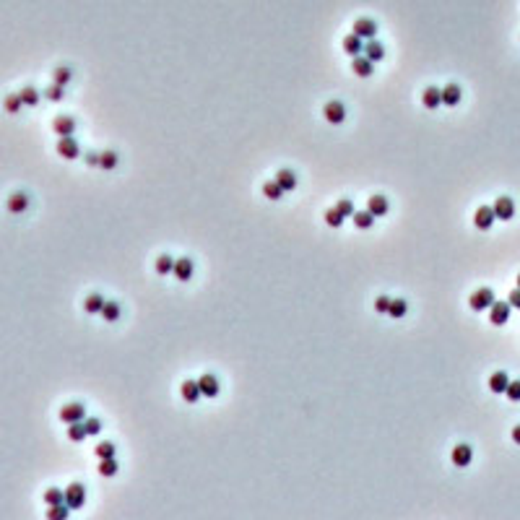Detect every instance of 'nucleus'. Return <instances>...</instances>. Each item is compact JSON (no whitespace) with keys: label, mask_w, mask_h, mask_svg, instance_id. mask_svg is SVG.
<instances>
[{"label":"nucleus","mask_w":520,"mask_h":520,"mask_svg":"<svg viewBox=\"0 0 520 520\" xmlns=\"http://www.w3.org/2000/svg\"><path fill=\"white\" fill-rule=\"evenodd\" d=\"M84 499H86V489L84 484H70L65 489V505L70 510H78V507H84Z\"/></svg>","instance_id":"1"},{"label":"nucleus","mask_w":520,"mask_h":520,"mask_svg":"<svg viewBox=\"0 0 520 520\" xmlns=\"http://www.w3.org/2000/svg\"><path fill=\"white\" fill-rule=\"evenodd\" d=\"M494 219H497L494 206H482V208H476V214H473V224H476V229H492Z\"/></svg>","instance_id":"2"},{"label":"nucleus","mask_w":520,"mask_h":520,"mask_svg":"<svg viewBox=\"0 0 520 520\" xmlns=\"http://www.w3.org/2000/svg\"><path fill=\"white\" fill-rule=\"evenodd\" d=\"M325 120H328L331 125H341L343 120H346V107H343V102H338V99L328 102V104H325Z\"/></svg>","instance_id":"3"},{"label":"nucleus","mask_w":520,"mask_h":520,"mask_svg":"<svg viewBox=\"0 0 520 520\" xmlns=\"http://www.w3.org/2000/svg\"><path fill=\"white\" fill-rule=\"evenodd\" d=\"M494 304V292L492 289H476L473 292V297H471V307L473 310H489Z\"/></svg>","instance_id":"4"},{"label":"nucleus","mask_w":520,"mask_h":520,"mask_svg":"<svg viewBox=\"0 0 520 520\" xmlns=\"http://www.w3.org/2000/svg\"><path fill=\"white\" fill-rule=\"evenodd\" d=\"M60 419H63L65 424H75V421H84V419H86V411H84L81 403H68V406L60 409Z\"/></svg>","instance_id":"5"},{"label":"nucleus","mask_w":520,"mask_h":520,"mask_svg":"<svg viewBox=\"0 0 520 520\" xmlns=\"http://www.w3.org/2000/svg\"><path fill=\"white\" fill-rule=\"evenodd\" d=\"M510 302H494L492 307H489V320L494 325H505L507 320H510Z\"/></svg>","instance_id":"6"},{"label":"nucleus","mask_w":520,"mask_h":520,"mask_svg":"<svg viewBox=\"0 0 520 520\" xmlns=\"http://www.w3.org/2000/svg\"><path fill=\"white\" fill-rule=\"evenodd\" d=\"M354 34L356 36H362V39H375V34H377V24L372 21V18H356L354 21Z\"/></svg>","instance_id":"7"},{"label":"nucleus","mask_w":520,"mask_h":520,"mask_svg":"<svg viewBox=\"0 0 520 520\" xmlns=\"http://www.w3.org/2000/svg\"><path fill=\"white\" fill-rule=\"evenodd\" d=\"M57 153H60L63 159H75L78 153H81V148H78V143H75L73 136H63V138L57 141Z\"/></svg>","instance_id":"8"},{"label":"nucleus","mask_w":520,"mask_h":520,"mask_svg":"<svg viewBox=\"0 0 520 520\" xmlns=\"http://www.w3.org/2000/svg\"><path fill=\"white\" fill-rule=\"evenodd\" d=\"M494 214H497V219L510 221V219L515 216V203H512V198H507V195L497 198V203H494Z\"/></svg>","instance_id":"9"},{"label":"nucleus","mask_w":520,"mask_h":520,"mask_svg":"<svg viewBox=\"0 0 520 520\" xmlns=\"http://www.w3.org/2000/svg\"><path fill=\"white\" fill-rule=\"evenodd\" d=\"M450 458H453V463H455L458 468H463V466H468V463L473 460V450H471V445L460 442V445H455V448H453Z\"/></svg>","instance_id":"10"},{"label":"nucleus","mask_w":520,"mask_h":520,"mask_svg":"<svg viewBox=\"0 0 520 520\" xmlns=\"http://www.w3.org/2000/svg\"><path fill=\"white\" fill-rule=\"evenodd\" d=\"M343 50H346L351 57L362 55V52H364V39H362V36H356L354 31H351V34H346V36H343Z\"/></svg>","instance_id":"11"},{"label":"nucleus","mask_w":520,"mask_h":520,"mask_svg":"<svg viewBox=\"0 0 520 520\" xmlns=\"http://www.w3.org/2000/svg\"><path fill=\"white\" fill-rule=\"evenodd\" d=\"M351 68H354V73L356 75H362V78H367V75H372V70H375V63L367 57V55H356L354 60H351Z\"/></svg>","instance_id":"12"},{"label":"nucleus","mask_w":520,"mask_h":520,"mask_svg":"<svg viewBox=\"0 0 520 520\" xmlns=\"http://www.w3.org/2000/svg\"><path fill=\"white\" fill-rule=\"evenodd\" d=\"M201 395H203V390H201V382H198V380H185L182 382V398L187 403H195Z\"/></svg>","instance_id":"13"},{"label":"nucleus","mask_w":520,"mask_h":520,"mask_svg":"<svg viewBox=\"0 0 520 520\" xmlns=\"http://www.w3.org/2000/svg\"><path fill=\"white\" fill-rule=\"evenodd\" d=\"M192 271H195V268H192V260H190V258L175 260V271H172V273L180 278V281H190V278H192Z\"/></svg>","instance_id":"14"},{"label":"nucleus","mask_w":520,"mask_h":520,"mask_svg":"<svg viewBox=\"0 0 520 520\" xmlns=\"http://www.w3.org/2000/svg\"><path fill=\"white\" fill-rule=\"evenodd\" d=\"M52 130H55L60 138H63V136H73V130H75V120L63 114V117H57L55 123H52Z\"/></svg>","instance_id":"15"},{"label":"nucleus","mask_w":520,"mask_h":520,"mask_svg":"<svg viewBox=\"0 0 520 520\" xmlns=\"http://www.w3.org/2000/svg\"><path fill=\"white\" fill-rule=\"evenodd\" d=\"M367 208L372 211V216H385V214L390 211V203H388L385 195H372L370 203H367Z\"/></svg>","instance_id":"16"},{"label":"nucleus","mask_w":520,"mask_h":520,"mask_svg":"<svg viewBox=\"0 0 520 520\" xmlns=\"http://www.w3.org/2000/svg\"><path fill=\"white\" fill-rule=\"evenodd\" d=\"M421 102H424V107H427V109H437L439 104H442V89H437V86H429V89L424 91Z\"/></svg>","instance_id":"17"},{"label":"nucleus","mask_w":520,"mask_h":520,"mask_svg":"<svg viewBox=\"0 0 520 520\" xmlns=\"http://www.w3.org/2000/svg\"><path fill=\"white\" fill-rule=\"evenodd\" d=\"M276 182L284 187V192H289V190L297 187V175H294L292 169H278V172H276Z\"/></svg>","instance_id":"18"},{"label":"nucleus","mask_w":520,"mask_h":520,"mask_svg":"<svg viewBox=\"0 0 520 520\" xmlns=\"http://www.w3.org/2000/svg\"><path fill=\"white\" fill-rule=\"evenodd\" d=\"M460 97H463V91H460L458 84H448L442 89V104H448V107H455L460 102Z\"/></svg>","instance_id":"19"},{"label":"nucleus","mask_w":520,"mask_h":520,"mask_svg":"<svg viewBox=\"0 0 520 520\" xmlns=\"http://www.w3.org/2000/svg\"><path fill=\"white\" fill-rule=\"evenodd\" d=\"M364 55H367L372 63H377V60L385 57V47L377 42V39H367V42H364Z\"/></svg>","instance_id":"20"},{"label":"nucleus","mask_w":520,"mask_h":520,"mask_svg":"<svg viewBox=\"0 0 520 520\" xmlns=\"http://www.w3.org/2000/svg\"><path fill=\"white\" fill-rule=\"evenodd\" d=\"M104 304H107V302H104V297H102V294H97V292H94V294H89V297H86V302H84V310H86V312H89V315H97V312H99V315H102V310H104Z\"/></svg>","instance_id":"21"},{"label":"nucleus","mask_w":520,"mask_h":520,"mask_svg":"<svg viewBox=\"0 0 520 520\" xmlns=\"http://www.w3.org/2000/svg\"><path fill=\"white\" fill-rule=\"evenodd\" d=\"M198 382H201V390H203V395H206V398L219 395V380H216L214 375H203Z\"/></svg>","instance_id":"22"},{"label":"nucleus","mask_w":520,"mask_h":520,"mask_svg":"<svg viewBox=\"0 0 520 520\" xmlns=\"http://www.w3.org/2000/svg\"><path fill=\"white\" fill-rule=\"evenodd\" d=\"M507 385H510V375H507V372H494V375L489 377V388H492L494 393H505Z\"/></svg>","instance_id":"23"},{"label":"nucleus","mask_w":520,"mask_h":520,"mask_svg":"<svg viewBox=\"0 0 520 520\" xmlns=\"http://www.w3.org/2000/svg\"><path fill=\"white\" fill-rule=\"evenodd\" d=\"M8 208H11L13 214H21V211H26V208H29V198H26L24 192H13V195L8 198Z\"/></svg>","instance_id":"24"},{"label":"nucleus","mask_w":520,"mask_h":520,"mask_svg":"<svg viewBox=\"0 0 520 520\" xmlns=\"http://www.w3.org/2000/svg\"><path fill=\"white\" fill-rule=\"evenodd\" d=\"M372 221H375V216H372L370 208L354 214V226H356V229H372Z\"/></svg>","instance_id":"25"},{"label":"nucleus","mask_w":520,"mask_h":520,"mask_svg":"<svg viewBox=\"0 0 520 520\" xmlns=\"http://www.w3.org/2000/svg\"><path fill=\"white\" fill-rule=\"evenodd\" d=\"M68 437L73 439V442H81V439H86V437H89V432H86V424H84V421L68 424Z\"/></svg>","instance_id":"26"},{"label":"nucleus","mask_w":520,"mask_h":520,"mask_svg":"<svg viewBox=\"0 0 520 520\" xmlns=\"http://www.w3.org/2000/svg\"><path fill=\"white\" fill-rule=\"evenodd\" d=\"M281 192H284V187L278 185L276 180H273V182H265V185H263V195L268 198V201H278V198H281Z\"/></svg>","instance_id":"27"},{"label":"nucleus","mask_w":520,"mask_h":520,"mask_svg":"<svg viewBox=\"0 0 520 520\" xmlns=\"http://www.w3.org/2000/svg\"><path fill=\"white\" fill-rule=\"evenodd\" d=\"M406 312H409L406 299H393V302H390V310H388V315H390V317H403Z\"/></svg>","instance_id":"28"},{"label":"nucleus","mask_w":520,"mask_h":520,"mask_svg":"<svg viewBox=\"0 0 520 520\" xmlns=\"http://www.w3.org/2000/svg\"><path fill=\"white\" fill-rule=\"evenodd\" d=\"M172 271H175V258L172 255H162L156 260V273L164 276V273H172Z\"/></svg>","instance_id":"29"},{"label":"nucleus","mask_w":520,"mask_h":520,"mask_svg":"<svg viewBox=\"0 0 520 520\" xmlns=\"http://www.w3.org/2000/svg\"><path fill=\"white\" fill-rule=\"evenodd\" d=\"M117 471H120V466H117L114 458H102V463H99V473L102 476H114Z\"/></svg>","instance_id":"30"},{"label":"nucleus","mask_w":520,"mask_h":520,"mask_svg":"<svg viewBox=\"0 0 520 520\" xmlns=\"http://www.w3.org/2000/svg\"><path fill=\"white\" fill-rule=\"evenodd\" d=\"M18 94H21V99H24V104H31V107H34V104H36V102H39V91H36V89H34V86H24V89H21V91H18Z\"/></svg>","instance_id":"31"},{"label":"nucleus","mask_w":520,"mask_h":520,"mask_svg":"<svg viewBox=\"0 0 520 520\" xmlns=\"http://www.w3.org/2000/svg\"><path fill=\"white\" fill-rule=\"evenodd\" d=\"M45 502H47V505H63V502H65V492H60V489L52 487V489L45 492Z\"/></svg>","instance_id":"32"},{"label":"nucleus","mask_w":520,"mask_h":520,"mask_svg":"<svg viewBox=\"0 0 520 520\" xmlns=\"http://www.w3.org/2000/svg\"><path fill=\"white\" fill-rule=\"evenodd\" d=\"M99 156H102V169H114V167H117V162H120L114 151H102Z\"/></svg>","instance_id":"33"},{"label":"nucleus","mask_w":520,"mask_h":520,"mask_svg":"<svg viewBox=\"0 0 520 520\" xmlns=\"http://www.w3.org/2000/svg\"><path fill=\"white\" fill-rule=\"evenodd\" d=\"M102 317L109 320V323H112V320H117V317H120V304H117V302H107L104 310H102Z\"/></svg>","instance_id":"34"},{"label":"nucleus","mask_w":520,"mask_h":520,"mask_svg":"<svg viewBox=\"0 0 520 520\" xmlns=\"http://www.w3.org/2000/svg\"><path fill=\"white\" fill-rule=\"evenodd\" d=\"M68 510H70V507H68L65 502H63V505H50V512H47V517H50V520H63V517L68 515Z\"/></svg>","instance_id":"35"},{"label":"nucleus","mask_w":520,"mask_h":520,"mask_svg":"<svg viewBox=\"0 0 520 520\" xmlns=\"http://www.w3.org/2000/svg\"><path fill=\"white\" fill-rule=\"evenodd\" d=\"M343 219H346V216H343V214H341L338 208H331V211L325 214V221H328V226H341V224H343Z\"/></svg>","instance_id":"36"},{"label":"nucleus","mask_w":520,"mask_h":520,"mask_svg":"<svg viewBox=\"0 0 520 520\" xmlns=\"http://www.w3.org/2000/svg\"><path fill=\"white\" fill-rule=\"evenodd\" d=\"M68 81H70V68L60 65V68L55 70V84H57V86H65Z\"/></svg>","instance_id":"37"},{"label":"nucleus","mask_w":520,"mask_h":520,"mask_svg":"<svg viewBox=\"0 0 520 520\" xmlns=\"http://www.w3.org/2000/svg\"><path fill=\"white\" fill-rule=\"evenodd\" d=\"M97 458H114V445L112 442H99L97 445Z\"/></svg>","instance_id":"38"},{"label":"nucleus","mask_w":520,"mask_h":520,"mask_svg":"<svg viewBox=\"0 0 520 520\" xmlns=\"http://www.w3.org/2000/svg\"><path fill=\"white\" fill-rule=\"evenodd\" d=\"M63 89H65V86H57V84H52V86H50V89L45 91V97H47L50 102H60V99H63V94H65Z\"/></svg>","instance_id":"39"},{"label":"nucleus","mask_w":520,"mask_h":520,"mask_svg":"<svg viewBox=\"0 0 520 520\" xmlns=\"http://www.w3.org/2000/svg\"><path fill=\"white\" fill-rule=\"evenodd\" d=\"M21 104H24L21 94H11V97L6 99V109H8V112H18V109H21Z\"/></svg>","instance_id":"40"},{"label":"nucleus","mask_w":520,"mask_h":520,"mask_svg":"<svg viewBox=\"0 0 520 520\" xmlns=\"http://www.w3.org/2000/svg\"><path fill=\"white\" fill-rule=\"evenodd\" d=\"M84 424H86L89 437H91V434H99V429H102V421H99L97 416H86V419H84Z\"/></svg>","instance_id":"41"},{"label":"nucleus","mask_w":520,"mask_h":520,"mask_svg":"<svg viewBox=\"0 0 520 520\" xmlns=\"http://www.w3.org/2000/svg\"><path fill=\"white\" fill-rule=\"evenodd\" d=\"M507 398L510 401H520V380H510V385H507Z\"/></svg>","instance_id":"42"},{"label":"nucleus","mask_w":520,"mask_h":520,"mask_svg":"<svg viewBox=\"0 0 520 520\" xmlns=\"http://www.w3.org/2000/svg\"><path fill=\"white\" fill-rule=\"evenodd\" d=\"M390 302H393V299H388V297L382 294V297H377V299H375V310H377L380 315H388V310H390Z\"/></svg>","instance_id":"43"},{"label":"nucleus","mask_w":520,"mask_h":520,"mask_svg":"<svg viewBox=\"0 0 520 520\" xmlns=\"http://www.w3.org/2000/svg\"><path fill=\"white\" fill-rule=\"evenodd\" d=\"M336 208H338L343 216H354V214H356V211H354V206H351V201H343V198L336 203Z\"/></svg>","instance_id":"44"},{"label":"nucleus","mask_w":520,"mask_h":520,"mask_svg":"<svg viewBox=\"0 0 520 520\" xmlns=\"http://www.w3.org/2000/svg\"><path fill=\"white\" fill-rule=\"evenodd\" d=\"M84 159H86L89 167H102V156H99V153H86Z\"/></svg>","instance_id":"45"},{"label":"nucleus","mask_w":520,"mask_h":520,"mask_svg":"<svg viewBox=\"0 0 520 520\" xmlns=\"http://www.w3.org/2000/svg\"><path fill=\"white\" fill-rule=\"evenodd\" d=\"M510 304H512V307H517V310H520V289H515V292H510Z\"/></svg>","instance_id":"46"},{"label":"nucleus","mask_w":520,"mask_h":520,"mask_svg":"<svg viewBox=\"0 0 520 520\" xmlns=\"http://www.w3.org/2000/svg\"><path fill=\"white\" fill-rule=\"evenodd\" d=\"M512 439L520 445V427H515V429H512Z\"/></svg>","instance_id":"47"},{"label":"nucleus","mask_w":520,"mask_h":520,"mask_svg":"<svg viewBox=\"0 0 520 520\" xmlns=\"http://www.w3.org/2000/svg\"><path fill=\"white\" fill-rule=\"evenodd\" d=\"M517 289H520V273H517Z\"/></svg>","instance_id":"48"}]
</instances>
